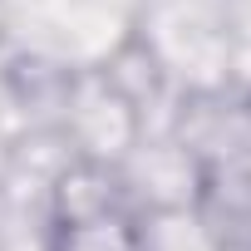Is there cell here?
I'll return each instance as SVG.
<instances>
[{"label":"cell","instance_id":"cell-4","mask_svg":"<svg viewBox=\"0 0 251 251\" xmlns=\"http://www.w3.org/2000/svg\"><path fill=\"white\" fill-rule=\"evenodd\" d=\"M50 251H148V222L128 207L69 217V222H54Z\"/></svg>","mask_w":251,"mask_h":251},{"label":"cell","instance_id":"cell-2","mask_svg":"<svg viewBox=\"0 0 251 251\" xmlns=\"http://www.w3.org/2000/svg\"><path fill=\"white\" fill-rule=\"evenodd\" d=\"M54 128L69 143L74 158L103 163V168H118L123 158L143 143V133H153L148 118H143V108L123 94L99 64H79L74 69Z\"/></svg>","mask_w":251,"mask_h":251},{"label":"cell","instance_id":"cell-3","mask_svg":"<svg viewBox=\"0 0 251 251\" xmlns=\"http://www.w3.org/2000/svg\"><path fill=\"white\" fill-rule=\"evenodd\" d=\"M113 173H118V192L128 202V212L153 222V217H192L197 212L207 163L173 128H153Z\"/></svg>","mask_w":251,"mask_h":251},{"label":"cell","instance_id":"cell-6","mask_svg":"<svg viewBox=\"0 0 251 251\" xmlns=\"http://www.w3.org/2000/svg\"><path fill=\"white\" fill-rule=\"evenodd\" d=\"M217 251H236V246H217Z\"/></svg>","mask_w":251,"mask_h":251},{"label":"cell","instance_id":"cell-5","mask_svg":"<svg viewBox=\"0 0 251 251\" xmlns=\"http://www.w3.org/2000/svg\"><path fill=\"white\" fill-rule=\"evenodd\" d=\"M10 25H15V0H0V45L10 40Z\"/></svg>","mask_w":251,"mask_h":251},{"label":"cell","instance_id":"cell-1","mask_svg":"<svg viewBox=\"0 0 251 251\" xmlns=\"http://www.w3.org/2000/svg\"><path fill=\"white\" fill-rule=\"evenodd\" d=\"M133 35L153 50L177 99L217 94L236 74V35L226 0H148Z\"/></svg>","mask_w":251,"mask_h":251}]
</instances>
